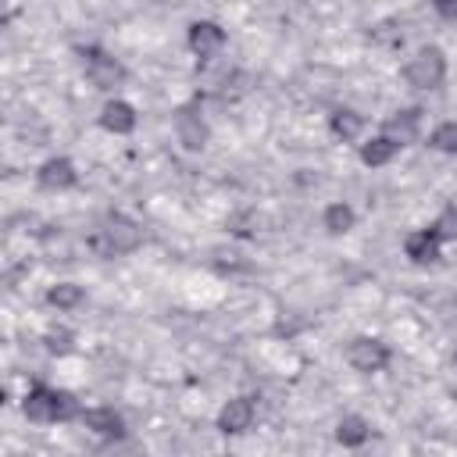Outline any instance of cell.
Returning <instances> with one entry per match:
<instances>
[{
    "label": "cell",
    "mask_w": 457,
    "mask_h": 457,
    "mask_svg": "<svg viewBox=\"0 0 457 457\" xmlns=\"http://www.w3.org/2000/svg\"><path fill=\"white\" fill-rule=\"evenodd\" d=\"M21 411L29 421L36 425H50V421H68L79 414V403L68 389H50V386H32L21 400Z\"/></svg>",
    "instance_id": "cell-1"
},
{
    "label": "cell",
    "mask_w": 457,
    "mask_h": 457,
    "mask_svg": "<svg viewBox=\"0 0 457 457\" xmlns=\"http://www.w3.org/2000/svg\"><path fill=\"white\" fill-rule=\"evenodd\" d=\"M143 243V228L129 218V214H107L96 228V250L107 257H125L136 253Z\"/></svg>",
    "instance_id": "cell-2"
},
{
    "label": "cell",
    "mask_w": 457,
    "mask_h": 457,
    "mask_svg": "<svg viewBox=\"0 0 457 457\" xmlns=\"http://www.w3.org/2000/svg\"><path fill=\"white\" fill-rule=\"evenodd\" d=\"M403 79L414 86V89H439L443 79H446V54L428 43V46H418L407 64H403Z\"/></svg>",
    "instance_id": "cell-3"
},
{
    "label": "cell",
    "mask_w": 457,
    "mask_h": 457,
    "mask_svg": "<svg viewBox=\"0 0 457 457\" xmlns=\"http://www.w3.org/2000/svg\"><path fill=\"white\" fill-rule=\"evenodd\" d=\"M346 364L353 371H361V375H375V371H382L389 364V346L382 339H375V336H357L346 346Z\"/></svg>",
    "instance_id": "cell-4"
},
{
    "label": "cell",
    "mask_w": 457,
    "mask_h": 457,
    "mask_svg": "<svg viewBox=\"0 0 457 457\" xmlns=\"http://www.w3.org/2000/svg\"><path fill=\"white\" fill-rule=\"evenodd\" d=\"M175 136H179V143H182L186 150H193V154L211 143V125H207V118L200 114L196 104H182V107L175 111Z\"/></svg>",
    "instance_id": "cell-5"
},
{
    "label": "cell",
    "mask_w": 457,
    "mask_h": 457,
    "mask_svg": "<svg viewBox=\"0 0 457 457\" xmlns=\"http://www.w3.org/2000/svg\"><path fill=\"white\" fill-rule=\"evenodd\" d=\"M186 39H189V50H193L200 61H211V57H218V54L225 50V43H228L225 29H221L218 21H211V18H204V21H193Z\"/></svg>",
    "instance_id": "cell-6"
},
{
    "label": "cell",
    "mask_w": 457,
    "mask_h": 457,
    "mask_svg": "<svg viewBox=\"0 0 457 457\" xmlns=\"http://www.w3.org/2000/svg\"><path fill=\"white\" fill-rule=\"evenodd\" d=\"M86 79L96 86V89H118L125 82V64L104 50H89L86 57Z\"/></svg>",
    "instance_id": "cell-7"
},
{
    "label": "cell",
    "mask_w": 457,
    "mask_h": 457,
    "mask_svg": "<svg viewBox=\"0 0 457 457\" xmlns=\"http://www.w3.org/2000/svg\"><path fill=\"white\" fill-rule=\"evenodd\" d=\"M36 182L46 193H64V189H71L79 182V171H75L71 157H46L39 164V171H36Z\"/></svg>",
    "instance_id": "cell-8"
},
{
    "label": "cell",
    "mask_w": 457,
    "mask_h": 457,
    "mask_svg": "<svg viewBox=\"0 0 457 457\" xmlns=\"http://www.w3.org/2000/svg\"><path fill=\"white\" fill-rule=\"evenodd\" d=\"M253 418H257L253 400H250V396H232V400H225V407L218 411V432H225V436H243V432L253 425Z\"/></svg>",
    "instance_id": "cell-9"
},
{
    "label": "cell",
    "mask_w": 457,
    "mask_h": 457,
    "mask_svg": "<svg viewBox=\"0 0 457 457\" xmlns=\"http://www.w3.org/2000/svg\"><path fill=\"white\" fill-rule=\"evenodd\" d=\"M403 253L411 264H436L443 257V239L432 232V228H418V232H407L403 239Z\"/></svg>",
    "instance_id": "cell-10"
},
{
    "label": "cell",
    "mask_w": 457,
    "mask_h": 457,
    "mask_svg": "<svg viewBox=\"0 0 457 457\" xmlns=\"http://www.w3.org/2000/svg\"><path fill=\"white\" fill-rule=\"evenodd\" d=\"M79 421L89 432L104 436V439H121L125 436V418L114 407H86V411H79Z\"/></svg>",
    "instance_id": "cell-11"
},
{
    "label": "cell",
    "mask_w": 457,
    "mask_h": 457,
    "mask_svg": "<svg viewBox=\"0 0 457 457\" xmlns=\"http://www.w3.org/2000/svg\"><path fill=\"white\" fill-rule=\"evenodd\" d=\"M136 107L129 104V100H121V96H114V100H107L104 107H100V129L104 132H114V136H129L132 129H136Z\"/></svg>",
    "instance_id": "cell-12"
},
{
    "label": "cell",
    "mask_w": 457,
    "mask_h": 457,
    "mask_svg": "<svg viewBox=\"0 0 457 457\" xmlns=\"http://www.w3.org/2000/svg\"><path fill=\"white\" fill-rule=\"evenodd\" d=\"M418 132H421V111H418V107L396 111V114L386 118V125H382V136H389L396 146H411V143H418Z\"/></svg>",
    "instance_id": "cell-13"
},
{
    "label": "cell",
    "mask_w": 457,
    "mask_h": 457,
    "mask_svg": "<svg viewBox=\"0 0 457 457\" xmlns=\"http://www.w3.org/2000/svg\"><path fill=\"white\" fill-rule=\"evenodd\" d=\"M364 125H368L364 114L353 111V107H339V111L328 114V132H332L336 139H343V143L361 139V136H364Z\"/></svg>",
    "instance_id": "cell-14"
},
{
    "label": "cell",
    "mask_w": 457,
    "mask_h": 457,
    "mask_svg": "<svg viewBox=\"0 0 457 457\" xmlns=\"http://www.w3.org/2000/svg\"><path fill=\"white\" fill-rule=\"evenodd\" d=\"M353 225H357V211L350 204H343V200H336V204H328L321 211V228L328 236H346Z\"/></svg>",
    "instance_id": "cell-15"
},
{
    "label": "cell",
    "mask_w": 457,
    "mask_h": 457,
    "mask_svg": "<svg viewBox=\"0 0 457 457\" xmlns=\"http://www.w3.org/2000/svg\"><path fill=\"white\" fill-rule=\"evenodd\" d=\"M396 143L389 139V136H375V139H368V143H361V164H368V168H382V164H389L393 157H396Z\"/></svg>",
    "instance_id": "cell-16"
},
{
    "label": "cell",
    "mask_w": 457,
    "mask_h": 457,
    "mask_svg": "<svg viewBox=\"0 0 457 457\" xmlns=\"http://www.w3.org/2000/svg\"><path fill=\"white\" fill-rule=\"evenodd\" d=\"M368 436H371V425H368L361 414H343L339 425H336V439H339L343 446H364Z\"/></svg>",
    "instance_id": "cell-17"
},
{
    "label": "cell",
    "mask_w": 457,
    "mask_h": 457,
    "mask_svg": "<svg viewBox=\"0 0 457 457\" xmlns=\"http://www.w3.org/2000/svg\"><path fill=\"white\" fill-rule=\"evenodd\" d=\"M82 300H86V289L79 282H57V286L46 289V303L57 307V311H75Z\"/></svg>",
    "instance_id": "cell-18"
},
{
    "label": "cell",
    "mask_w": 457,
    "mask_h": 457,
    "mask_svg": "<svg viewBox=\"0 0 457 457\" xmlns=\"http://www.w3.org/2000/svg\"><path fill=\"white\" fill-rule=\"evenodd\" d=\"M43 346L54 353V357H68L75 350V332L71 328H46L43 332Z\"/></svg>",
    "instance_id": "cell-19"
},
{
    "label": "cell",
    "mask_w": 457,
    "mask_h": 457,
    "mask_svg": "<svg viewBox=\"0 0 457 457\" xmlns=\"http://www.w3.org/2000/svg\"><path fill=\"white\" fill-rule=\"evenodd\" d=\"M428 146L439 154H457V121H439L428 136Z\"/></svg>",
    "instance_id": "cell-20"
},
{
    "label": "cell",
    "mask_w": 457,
    "mask_h": 457,
    "mask_svg": "<svg viewBox=\"0 0 457 457\" xmlns=\"http://www.w3.org/2000/svg\"><path fill=\"white\" fill-rule=\"evenodd\" d=\"M428 228H432L443 243H453V239H457V207H453V204H450V207H443Z\"/></svg>",
    "instance_id": "cell-21"
},
{
    "label": "cell",
    "mask_w": 457,
    "mask_h": 457,
    "mask_svg": "<svg viewBox=\"0 0 457 457\" xmlns=\"http://www.w3.org/2000/svg\"><path fill=\"white\" fill-rule=\"evenodd\" d=\"M432 7H436V14H439V18L457 21V0H432Z\"/></svg>",
    "instance_id": "cell-22"
},
{
    "label": "cell",
    "mask_w": 457,
    "mask_h": 457,
    "mask_svg": "<svg viewBox=\"0 0 457 457\" xmlns=\"http://www.w3.org/2000/svg\"><path fill=\"white\" fill-rule=\"evenodd\" d=\"M453 364H457V350H453Z\"/></svg>",
    "instance_id": "cell-23"
}]
</instances>
